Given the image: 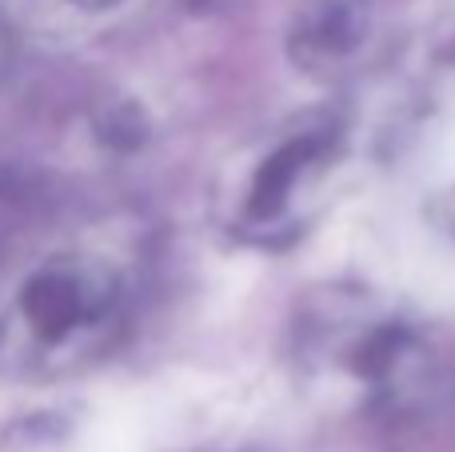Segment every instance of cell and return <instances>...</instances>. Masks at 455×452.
<instances>
[{"mask_svg":"<svg viewBox=\"0 0 455 452\" xmlns=\"http://www.w3.org/2000/svg\"><path fill=\"white\" fill-rule=\"evenodd\" d=\"M299 360L315 384L368 408H408L435 384V352L416 320L360 293H331L307 309Z\"/></svg>","mask_w":455,"mask_h":452,"instance_id":"3","label":"cell"},{"mask_svg":"<svg viewBox=\"0 0 455 452\" xmlns=\"http://www.w3.org/2000/svg\"><path fill=\"white\" fill-rule=\"evenodd\" d=\"M64 4L76 8V12H84V16H120V12L140 8L144 0H64Z\"/></svg>","mask_w":455,"mask_h":452,"instance_id":"6","label":"cell"},{"mask_svg":"<svg viewBox=\"0 0 455 452\" xmlns=\"http://www.w3.org/2000/svg\"><path fill=\"white\" fill-rule=\"evenodd\" d=\"M376 40L379 24L368 0H315L291 32V56L312 77L336 80L360 69Z\"/></svg>","mask_w":455,"mask_h":452,"instance_id":"4","label":"cell"},{"mask_svg":"<svg viewBox=\"0 0 455 452\" xmlns=\"http://www.w3.org/2000/svg\"><path fill=\"white\" fill-rule=\"evenodd\" d=\"M347 160V128L331 112H299L232 157L220 176L228 232L256 245H280L312 224Z\"/></svg>","mask_w":455,"mask_h":452,"instance_id":"2","label":"cell"},{"mask_svg":"<svg viewBox=\"0 0 455 452\" xmlns=\"http://www.w3.org/2000/svg\"><path fill=\"white\" fill-rule=\"evenodd\" d=\"M128 309V269L88 240L40 245L0 280V333L20 352L76 360L96 352Z\"/></svg>","mask_w":455,"mask_h":452,"instance_id":"1","label":"cell"},{"mask_svg":"<svg viewBox=\"0 0 455 452\" xmlns=\"http://www.w3.org/2000/svg\"><path fill=\"white\" fill-rule=\"evenodd\" d=\"M432 224L451 240V248H455V173L448 176V184L432 197Z\"/></svg>","mask_w":455,"mask_h":452,"instance_id":"5","label":"cell"}]
</instances>
